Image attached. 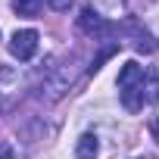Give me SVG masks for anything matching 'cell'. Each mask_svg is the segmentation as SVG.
Wrapping results in <instances>:
<instances>
[{
	"mask_svg": "<svg viewBox=\"0 0 159 159\" xmlns=\"http://www.w3.org/2000/svg\"><path fill=\"white\" fill-rule=\"evenodd\" d=\"M10 53H13L16 59L28 62V59L38 53V31H34V28H22V31H16V34L10 38Z\"/></svg>",
	"mask_w": 159,
	"mask_h": 159,
	"instance_id": "1",
	"label": "cell"
},
{
	"mask_svg": "<svg viewBox=\"0 0 159 159\" xmlns=\"http://www.w3.org/2000/svg\"><path fill=\"white\" fill-rule=\"evenodd\" d=\"M78 28H81L84 34H91V38H100V34H109V31H112V25H109L94 7H84V10H81V16H78Z\"/></svg>",
	"mask_w": 159,
	"mask_h": 159,
	"instance_id": "2",
	"label": "cell"
},
{
	"mask_svg": "<svg viewBox=\"0 0 159 159\" xmlns=\"http://www.w3.org/2000/svg\"><path fill=\"white\" fill-rule=\"evenodd\" d=\"M147 75H143V66L137 62H125L122 72H119V94L122 91H134V88H143Z\"/></svg>",
	"mask_w": 159,
	"mask_h": 159,
	"instance_id": "3",
	"label": "cell"
},
{
	"mask_svg": "<svg viewBox=\"0 0 159 159\" xmlns=\"http://www.w3.org/2000/svg\"><path fill=\"white\" fill-rule=\"evenodd\" d=\"M97 153H100V140H97V134H81L78 137V143H75V159H97Z\"/></svg>",
	"mask_w": 159,
	"mask_h": 159,
	"instance_id": "4",
	"label": "cell"
},
{
	"mask_svg": "<svg viewBox=\"0 0 159 159\" xmlns=\"http://www.w3.org/2000/svg\"><path fill=\"white\" fill-rule=\"evenodd\" d=\"M41 7H44V0H13V10L19 16H28V19H34L41 13Z\"/></svg>",
	"mask_w": 159,
	"mask_h": 159,
	"instance_id": "5",
	"label": "cell"
},
{
	"mask_svg": "<svg viewBox=\"0 0 159 159\" xmlns=\"http://www.w3.org/2000/svg\"><path fill=\"white\" fill-rule=\"evenodd\" d=\"M47 3H50L53 10H59V13H62V10H69V7H72V0H47Z\"/></svg>",
	"mask_w": 159,
	"mask_h": 159,
	"instance_id": "6",
	"label": "cell"
},
{
	"mask_svg": "<svg viewBox=\"0 0 159 159\" xmlns=\"http://www.w3.org/2000/svg\"><path fill=\"white\" fill-rule=\"evenodd\" d=\"M150 134H153V137H156V140H159V116H156V119H153V122H150Z\"/></svg>",
	"mask_w": 159,
	"mask_h": 159,
	"instance_id": "7",
	"label": "cell"
}]
</instances>
